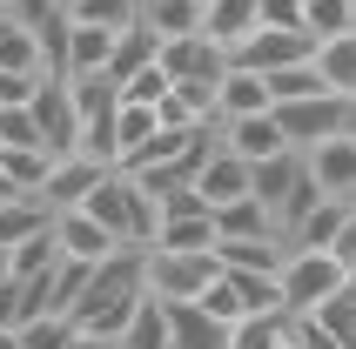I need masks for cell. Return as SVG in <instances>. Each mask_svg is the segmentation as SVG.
<instances>
[{
    "label": "cell",
    "mask_w": 356,
    "mask_h": 349,
    "mask_svg": "<svg viewBox=\"0 0 356 349\" xmlns=\"http://www.w3.org/2000/svg\"><path fill=\"white\" fill-rule=\"evenodd\" d=\"M141 295H148V249H115L88 275V289H81V302H74V330L121 336V323L141 309Z\"/></svg>",
    "instance_id": "1"
},
{
    "label": "cell",
    "mask_w": 356,
    "mask_h": 349,
    "mask_svg": "<svg viewBox=\"0 0 356 349\" xmlns=\"http://www.w3.org/2000/svg\"><path fill=\"white\" fill-rule=\"evenodd\" d=\"M81 209L95 215V222L115 235V242H128V249H148V242H155V229H161V202L141 188L128 168H108Z\"/></svg>",
    "instance_id": "2"
},
{
    "label": "cell",
    "mask_w": 356,
    "mask_h": 349,
    "mask_svg": "<svg viewBox=\"0 0 356 349\" xmlns=\"http://www.w3.org/2000/svg\"><path fill=\"white\" fill-rule=\"evenodd\" d=\"M343 282H350V269H343L330 249H289V262L276 269V289H282V309H289V316L323 309Z\"/></svg>",
    "instance_id": "3"
},
{
    "label": "cell",
    "mask_w": 356,
    "mask_h": 349,
    "mask_svg": "<svg viewBox=\"0 0 356 349\" xmlns=\"http://www.w3.org/2000/svg\"><path fill=\"white\" fill-rule=\"evenodd\" d=\"M216 275H222L216 249H148V295H161V302H188Z\"/></svg>",
    "instance_id": "4"
},
{
    "label": "cell",
    "mask_w": 356,
    "mask_h": 349,
    "mask_svg": "<svg viewBox=\"0 0 356 349\" xmlns=\"http://www.w3.org/2000/svg\"><path fill=\"white\" fill-rule=\"evenodd\" d=\"M161 67L175 74V88H195V95L216 101V81L229 74V47H216L195 27V34H181V40H161Z\"/></svg>",
    "instance_id": "5"
},
{
    "label": "cell",
    "mask_w": 356,
    "mask_h": 349,
    "mask_svg": "<svg viewBox=\"0 0 356 349\" xmlns=\"http://www.w3.org/2000/svg\"><path fill=\"white\" fill-rule=\"evenodd\" d=\"M27 108H34V121H40L47 155H74V148H81V108H74V88H67V74H40Z\"/></svg>",
    "instance_id": "6"
},
{
    "label": "cell",
    "mask_w": 356,
    "mask_h": 349,
    "mask_svg": "<svg viewBox=\"0 0 356 349\" xmlns=\"http://www.w3.org/2000/svg\"><path fill=\"white\" fill-rule=\"evenodd\" d=\"M195 188H202V202L209 209H222V202H242V195H256V174H249V161L229 148V141H209V155H202V168H195Z\"/></svg>",
    "instance_id": "7"
},
{
    "label": "cell",
    "mask_w": 356,
    "mask_h": 349,
    "mask_svg": "<svg viewBox=\"0 0 356 349\" xmlns=\"http://www.w3.org/2000/svg\"><path fill=\"white\" fill-rule=\"evenodd\" d=\"M276 121L289 148H316L323 135H337L343 128V95H302V101H276Z\"/></svg>",
    "instance_id": "8"
},
{
    "label": "cell",
    "mask_w": 356,
    "mask_h": 349,
    "mask_svg": "<svg viewBox=\"0 0 356 349\" xmlns=\"http://www.w3.org/2000/svg\"><path fill=\"white\" fill-rule=\"evenodd\" d=\"M302 161H309V181H316L323 195H343V202H356V135H323L316 148H302Z\"/></svg>",
    "instance_id": "9"
},
{
    "label": "cell",
    "mask_w": 356,
    "mask_h": 349,
    "mask_svg": "<svg viewBox=\"0 0 356 349\" xmlns=\"http://www.w3.org/2000/svg\"><path fill=\"white\" fill-rule=\"evenodd\" d=\"M316 54V40L302 34V27H256V34L242 40L236 54V67H256V74H269V67H289V60H309Z\"/></svg>",
    "instance_id": "10"
},
{
    "label": "cell",
    "mask_w": 356,
    "mask_h": 349,
    "mask_svg": "<svg viewBox=\"0 0 356 349\" xmlns=\"http://www.w3.org/2000/svg\"><path fill=\"white\" fill-rule=\"evenodd\" d=\"M101 174H108V161H95V155H54V168H47V181H40V202H47V209H81V202H88V195H95V181Z\"/></svg>",
    "instance_id": "11"
},
{
    "label": "cell",
    "mask_w": 356,
    "mask_h": 349,
    "mask_svg": "<svg viewBox=\"0 0 356 349\" xmlns=\"http://www.w3.org/2000/svg\"><path fill=\"white\" fill-rule=\"evenodd\" d=\"M229 330H236V323L209 316V309H202V295L168 302V343H175V349H229Z\"/></svg>",
    "instance_id": "12"
},
{
    "label": "cell",
    "mask_w": 356,
    "mask_h": 349,
    "mask_svg": "<svg viewBox=\"0 0 356 349\" xmlns=\"http://www.w3.org/2000/svg\"><path fill=\"white\" fill-rule=\"evenodd\" d=\"M222 141H229V148H236L242 161H269V155H282V148H289V135H282L276 108H262V115H236V121H222Z\"/></svg>",
    "instance_id": "13"
},
{
    "label": "cell",
    "mask_w": 356,
    "mask_h": 349,
    "mask_svg": "<svg viewBox=\"0 0 356 349\" xmlns=\"http://www.w3.org/2000/svg\"><path fill=\"white\" fill-rule=\"evenodd\" d=\"M54 235H60V255H74V262H108L115 249H128V242H115L88 209H60L54 215Z\"/></svg>",
    "instance_id": "14"
},
{
    "label": "cell",
    "mask_w": 356,
    "mask_h": 349,
    "mask_svg": "<svg viewBox=\"0 0 356 349\" xmlns=\"http://www.w3.org/2000/svg\"><path fill=\"white\" fill-rule=\"evenodd\" d=\"M216 255H222V269H262V275H276L282 262H289V235H282V229H269V235H222Z\"/></svg>",
    "instance_id": "15"
},
{
    "label": "cell",
    "mask_w": 356,
    "mask_h": 349,
    "mask_svg": "<svg viewBox=\"0 0 356 349\" xmlns=\"http://www.w3.org/2000/svg\"><path fill=\"white\" fill-rule=\"evenodd\" d=\"M262 27V0H202V34L236 54L242 40Z\"/></svg>",
    "instance_id": "16"
},
{
    "label": "cell",
    "mask_w": 356,
    "mask_h": 349,
    "mask_svg": "<svg viewBox=\"0 0 356 349\" xmlns=\"http://www.w3.org/2000/svg\"><path fill=\"white\" fill-rule=\"evenodd\" d=\"M249 174H256V202H269V215H276L282 202L309 181V161H302V148H282V155H269V161H249Z\"/></svg>",
    "instance_id": "17"
},
{
    "label": "cell",
    "mask_w": 356,
    "mask_h": 349,
    "mask_svg": "<svg viewBox=\"0 0 356 349\" xmlns=\"http://www.w3.org/2000/svg\"><path fill=\"white\" fill-rule=\"evenodd\" d=\"M269 108V81L256 67H236L229 60V74L216 81V121H236V115H262Z\"/></svg>",
    "instance_id": "18"
},
{
    "label": "cell",
    "mask_w": 356,
    "mask_h": 349,
    "mask_svg": "<svg viewBox=\"0 0 356 349\" xmlns=\"http://www.w3.org/2000/svg\"><path fill=\"white\" fill-rule=\"evenodd\" d=\"M350 215H356V202H343V195H323L316 209H309L296 229H289V249H330V242H337V229L350 222Z\"/></svg>",
    "instance_id": "19"
},
{
    "label": "cell",
    "mask_w": 356,
    "mask_h": 349,
    "mask_svg": "<svg viewBox=\"0 0 356 349\" xmlns=\"http://www.w3.org/2000/svg\"><path fill=\"white\" fill-rule=\"evenodd\" d=\"M0 67H7V74H47L40 34L27 20H14V14H0Z\"/></svg>",
    "instance_id": "20"
},
{
    "label": "cell",
    "mask_w": 356,
    "mask_h": 349,
    "mask_svg": "<svg viewBox=\"0 0 356 349\" xmlns=\"http://www.w3.org/2000/svg\"><path fill=\"white\" fill-rule=\"evenodd\" d=\"M115 349H175L168 343V302H161V295H141V309L121 323Z\"/></svg>",
    "instance_id": "21"
},
{
    "label": "cell",
    "mask_w": 356,
    "mask_h": 349,
    "mask_svg": "<svg viewBox=\"0 0 356 349\" xmlns=\"http://www.w3.org/2000/svg\"><path fill=\"white\" fill-rule=\"evenodd\" d=\"M108 54H115V34H108V27H95V20H74V27H67V74H101Z\"/></svg>",
    "instance_id": "22"
},
{
    "label": "cell",
    "mask_w": 356,
    "mask_h": 349,
    "mask_svg": "<svg viewBox=\"0 0 356 349\" xmlns=\"http://www.w3.org/2000/svg\"><path fill=\"white\" fill-rule=\"evenodd\" d=\"M54 262H60V235H54V222L7 249V275H14V282H34V275H47Z\"/></svg>",
    "instance_id": "23"
},
{
    "label": "cell",
    "mask_w": 356,
    "mask_h": 349,
    "mask_svg": "<svg viewBox=\"0 0 356 349\" xmlns=\"http://www.w3.org/2000/svg\"><path fill=\"white\" fill-rule=\"evenodd\" d=\"M262 81H269V108H276V101H302V95H337V88L323 81L316 54H309V60H289V67H269Z\"/></svg>",
    "instance_id": "24"
},
{
    "label": "cell",
    "mask_w": 356,
    "mask_h": 349,
    "mask_svg": "<svg viewBox=\"0 0 356 349\" xmlns=\"http://www.w3.org/2000/svg\"><path fill=\"white\" fill-rule=\"evenodd\" d=\"M141 20L155 40H181L202 27V0H141Z\"/></svg>",
    "instance_id": "25"
},
{
    "label": "cell",
    "mask_w": 356,
    "mask_h": 349,
    "mask_svg": "<svg viewBox=\"0 0 356 349\" xmlns=\"http://www.w3.org/2000/svg\"><path fill=\"white\" fill-rule=\"evenodd\" d=\"M47 222H54V209H47L40 195H14V202H0V249L27 242V235L47 229Z\"/></svg>",
    "instance_id": "26"
},
{
    "label": "cell",
    "mask_w": 356,
    "mask_h": 349,
    "mask_svg": "<svg viewBox=\"0 0 356 349\" xmlns=\"http://www.w3.org/2000/svg\"><path fill=\"white\" fill-rule=\"evenodd\" d=\"M269 229H282V222L269 215V202H256V195H242V202H222V209H216V242H222V235H269Z\"/></svg>",
    "instance_id": "27"
},
{
    "label": "cell",
    "mask_w": 356,
    "mask_h": 349,
    "mask_svg": "<svg viewBox=\"0 0 356 349\" xmlns=\"http://www.w3.org/2000/svg\"><path fill=\"white\" fill-rule=\"evenodd\" d=\"M316 67L337 95H356V27L337 34V40H316Z\"/></svg>",
    "instance_id": "28"
},
{
    "label": "cell",
    "mask_w": 356,
    "mask_h": 349,
    "mask_svg": "<svg viewBox=\"0 0 356 349\" xmlns=\"http://www.w3.org/2000/svg\"><path fill=\"white\" fill-rule=\"evenodd\" d=\"M356 27V0H302V34L309 40H337Z\"/></svg>",
    "instance_id": "29"
},
{
    "label": "cell",
    "mask_w": 356,
    "mask_h": 349,
    "mask_svg": "<svg viewBox=\"0 0 356 349\" xmlns=\"http://www.w3.org/2000/svg\"><path fill=\"white\" fill-rule=\"evenodd\" d=\"M289 336V309H262V316H242L229 330V349H276Z\"/></svg>",
    "instance_id": "30"
},
{
    "label": "cell",
    "mask_w": 356,
    "mask_h": 349,
    "mask_svg": "<svg viewBox=\"0 0 356 349\" xmlns=\"http://www.w3.org/2000/svg\"><path fill=\"white\" fill-rule=\"evenodd\" d=\"M222 275H229V289L242 295V316L282 309V289H276V275H262V269H222Z\"/></svg>",
    "instance_id": "31"
},
{
    "label": "cell",
    "mask_w": 356,
    "mask_h": 349,
    "mask_svg": "<svg viewBox=\"0 0 356 349\" xmlns=\"http://www.w3.org/2000/svg\"><path fill=\"white\" fill-rule=\"evenodd\" d=\"M115 88H121V101H148V108H161V95L175 88V74H168V67H161V54H155V60H141L135 74H121Z\"/></svg>",
    "instance_id": "32"
},
{
    "label": "cell",
    "mask_w": 356,
    "mask_h": 349,
    "mask_svg": "<svg viewBox=\"0 0 356 349\" xmlns=\"http://www.w3.org/2000/svg\"><path fill=\"white\" fill-rule=\"evenodd\" d=\"M67 14H74V20H95V27H108V34H121V27H135V20H141V0H67Z\"/></svg>",
    "instance_id": "33"
},
{
    "label": "cell",
    "mask_w": 356,
    "mask_h": 349,
    "mask_svg": "<svg viewBox=\"0 0 356 349\" xmlns=\"http://www.w3.org/2000/svg\"><path fill=\"white\" fill-rule=\"evenodd\" d=\"M14 336H20V349H60L67 336H74V316H60V309L27 316V323H14Z\"/></svg>",
    "instance_id": "34"
},
{
    "label": "cell",
    "mask_w": 356,
    "mask_h": 349,
    "mask_svg": "<svg viewBox=\"0 0 356 349\" xmlns=\"http://www.w3.org/2000/svg\"><path fill=\"white\" fill-rule=\"evenodd\" d=\"M309 316H323V323H330V330H337L343 343L356 349V275H350V282H343L337 295H330V302H323V309H309Z\"/></svg>",
    "instance_id": "35"
},
{
    "label": "cell",
    "mask_w": 356,
    "mask_h": 349,
    "mask_svg": "<svg viewBox=\"0 0 356 349\" xmlns=\"http://www.w3.org/2000/svg\"><path fill=\"white\" fill-rule=\"evenodd\" d=\"M289 336H296L302 349H350L330 323H323V316H289Z\"/></svg>",
    "instance_id": "36"
},
{
    "label": "cell",
    "mask_w": 356,
    "mask_h": 349,
    "mask_svg": "<svg viewBox=\"0 0 356 349\" xmlns=\"http://www.w3.org/2000/svg\"><path fill=\"white\" fill-rule=\"evenodd\" d=\"M202 309H209V316H222V323H242V295L229 289V275H216V282L202 289Z\"/></svg>",
    "instance_id": "37"
},
{
    "label": "cell",
    "mask_w": 356,
    "mask_h": 349,
    "mask_svg": "<svg viewBox=\"0 0 356 349\" xmlns=\"http://www.w3.org/2000/svg\"><path fill=\"white\" fill-rule=\"evenodd\" d=\"M0 14H14V20H27V27H47L54 14H67V0H7Z\"/></svg>",
    "instance_id": "38"
},
{
    "label": "cell",
    "mask_w": 356,
    "mask_h": 349,
    "mask_svg": "<svg viewBox=\"0 0 356 349\" xmlns=\"http://www.w3.org/2000/svg\"><path fill=\"white\" fill-rule=\"evenodd\" d=\"M262 27H302V0H262Z\"/></svg>",
    "instance_id": "39"
},
{
    "label": "cell",
    "mask_w": 356,
    "mask_h": 349,
    "mask_svg": "<svg viewBox=\"0 0 356 349\" xmlns=\"http://www.w3.org/2000/svg\"><path fill=\"white\" fill-rule=\"evenodd\" d=\"M330 255H337L343 269L356 275V215H350V222H343V229H337V242H330Z\"/></svg>",
    "instance_id": "40"
},
{
    "label": "cell",
    "mask_w": 356,
    "mask_h": 349,
    "mask_svg": "<svg viewBox=\"0 0 356 349\" xmlns=\"http://www.w3.org/2000/svg\"><path fill=\"white\" fill-rule=\"evenodd\" d=\"M0 323H20V282L0 275Z\"/></svg>",
    "instance_id": "41"
},
{
    "label": "cell",
    "mask_w": 356,
    "mask_h": 349,
    "mask_svg": "<svg viewBox=\"0 0 356 349\" xmlns=\"http://www.w3.org/2000/svg\"><path fill=\"white\" fill-rule=\"evenodd\" d=\"M60 349H115V336H95V330H74Z\"/></svg>",
    "instance_id": "42"
},
{
    "label": "cell",
    "mask_w": 356,
    "mask_h": 349,
    "mask_svg": "<svg viewBox=\"0 0 356 349\" xmlns=\"http://www.w3.org/2000/svg\"><path fill=\"white\" fill-rule=\"evenodd\" d=\"M14 195H27V188H20V181H14V174H7V168H0V202H14Z\"/></svg>",
    "instance_id": "43"
},
{
    "label": "cell",
    "mask_w": 356,
    "mask_h": 349,
    "mask_svg": "<svg viewBox=\"0 0 356 349\" xmlns=\"http://www.w3.org/2000/svg\"><path fill=\"white\" fill-rule=\"evenodd\" d=\"M343 135H356V95H343Z\"/></svg>",
    "instance_id": "44"
},
{
    "label": "cell",
    "mask_w": 356,
    "mask_h": 349,
    "mask_svg": "<svg viewBox=\"0 0 356 349\" xmlns=\"http://www.w3.org/2000/svg\"><path fill=\"white\" fill-rule=\"evenodd\" d=\"M0 349H20V336H14V323H0Z\"/></svg>",
    "instance_id": "45"
},
{
    "label": "cell",
    "mask_w": 356,
    "mask_h": 349,
    "mask_svg": "<svg viewBox=\"0 0 356 349\" xmlns=\"http://www.w3.org/2000/svg\"><path fill=\"white\" fill-rule=\"evenodd\" d=\"M276 349H302V343H296V336H282V343H276Z\"/></svg>",
    "instance_id": "46"
},
{
    "label": "cell",
    "mask_w": 356,
    "mask_h": 349,
    "mask_svg": "<svg viewBox=\"0 0 356 349\" xmlns=\"http://www.w3.org/2000/svg\"><path fill=\"white\" fill-rule=\"evenodd\" d=\"M0 7H7V0H0Z\"/></svg>",
    "instance_id": "47"
}]
</instances>
